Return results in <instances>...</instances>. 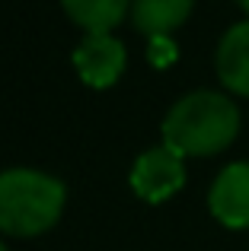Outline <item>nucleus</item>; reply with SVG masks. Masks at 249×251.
<instances>
[{
    "instance_id": "f257e3e1",
    "label": "nucleus",
    "mask_w": 249,
    "mask_h": 251,
    "mask_svg": "<svg viewBox=\"0 0 249 251\" xmlns=\"http://www.w3.org/2000/svg\"><path fill=\"white\" fill-rule=\"evenodd\" d=\"M240 108L227 96L198 89L182 96L163 118V147L176 156H214L233 143Z\"/></svg>"
},
{
    "instance_id": "f03ea898",
    "label": "nucleus",
    "mask_w": 249,
    "mask_h": 251,
    "mask_svg": "<svg viewBox=\"0 0 249 251\" xmlns=\"http://www.w3.org/2000/svg\"><path fill=\"white\" fill-rule=\"evenodd\" d=\"M64 181L38 169L0 172V229L10 235H38L64 210Z\"/></svg>"
},
{
    "instance_id": "7ed1b4c3",
    "label": "nucleus",
    "mask_w": 249,
    "mask_h": 251,
    "mask_svg": "<svg viewBox=\"0 0 249 251\" xmlns=\"http://www.w3.org/2000/svg\"><path fill=\"white\" fill-rule=\"evenodd\" d=\"M186 184V166L182 156H176L166 147H150L137 156L131 169V188L141 201L147 203H163Z\"/></svg>"
},
{
    "instance_id": "20e7f679",
    "label": "nucleus",
    "mask_w": 249,
    "mask_h": 251,
    "mask_svg": "<svg viewBox=\"0 0 249 251\" xmlns=\"http://www.w3.org/2000/svg\"><path fill=\"white\" fill-rule=\"evenodd\" d=\"M214 220L227 229H249V162H230L220 169L208 191Z\"/></svg>"
},
{
    "instance_id": "39448f33",
    "label": "nucleus",
    "mask_w": 249,
    "mask_h": 251,
    "mask_svg": "<svg viewBox=\"0 0 249 251\" xmlns=\"http://www.w3.org/2000/svg\"><path fill=\"white\" fill-rule=\"evenodd\" d=\"M74 67L96 89L112 86L124 70V45L115 35H87L74 48Z\"/></svg>"
},
{
    "instance_id": "423d86ee",
    "label": "nucleus",
    "mask_w": 249,
    "mask_h": 251,
    "mask_svg": "<svg viewBox=\"0 0 249 251\" xmlns=\"http://www.w3.org/2000/svg\"><path fill=\"white\" fill-rule=\"evenodd\" d=\"M218 76L237 96H249V19L230 25L218 45Z\"/></svg>"
},
{
    "instance_id": "0eeeda50",
    "label": "nucleus",
    "mask_w": 249,
    "mask_h": 251,
    "mask_svg": "<svg viewBox=\"0 0 249 251\" xmlns=\"http://www.w3.org/2000/svg\"><path fill=\"white\" fill-rule=\"evenodd\" d=\"M195 0H131V19L150 38H166L188 19Z\"/></svg>"
},
{
    "instance_id": "6e6552de",
    "label": "nucleus",
    "mask_w": 249,
    "mask_h": 251,
    "mask_svg": "<svg viewBox=\"0 0 249 251\" xmlns=\"http://www.w3.org/2000/svg\"><path fill=\"white\" fill-rule=\"evenodd\" d=\"M61 3L67 16L77 25H83L90 35H109V29L119 25L128 13L131 0H61Z\"/></svg>"
},
{
    "instance_id": "1a4fd4ad",
    "label": "nucleus",
    "mask_w": 249,
    "mask_h": 251,
    "mask_svg": "<svg viewBox=\"0 0 249 251\" xmlns=\"http://www.w3.org/2000/svg\"><path fill=\"white\" fill-rule=\"evenodd\" d=\"M176 57V45L169 42V38H150V61L154 64H169Z\"/></svg>"
},
{
    "instance_id": "9d476101",
    "label": "nucleus",
    "mask_w": 249,
    "mask_h": 251,
    "mask_svg": "<svg viewBox=\"0 0 249 251\" xmlns=\"http://www.w3.org/2000/svg\"><path fill=\"white\" fill-rule=\"evenodd\" d=\"M237 3H240V6H243V10L249 13V0H237Z\"/></svg>"
},
{
    "instance_id": "9b49d317",
    "label": "nucleus",
    "mask_w": 249,
    "mask_h": 251,
    "mask_svg": "<svg viewBox=\"0 0 249 251\" xmlns=\"http://www.w3.org/2000/svg\"><path fill=\"white\" fill-rule=\"evenodd\" d=\"M0 251H6V245H3V242H0Z\"/></svg>"
}]
</instances>
